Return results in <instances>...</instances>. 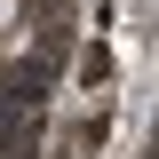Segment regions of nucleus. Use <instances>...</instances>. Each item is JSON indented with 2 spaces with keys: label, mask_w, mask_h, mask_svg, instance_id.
<instances>
[{
  "label": "nucleus",
  "mask_w": 159,
  "mask_h": 159,
  "mask_svg": "<svg viewBox=\"0 0 159 159\" xmlns=\"http://www.w3.org/2000/svg\"><path fill=\"white\" fill-rule=\"evenodd\" d=\"M8 24H16V0H0V32H8Z\"/></svg>",
  "instance_id": "nucleus-1"
}]
</instances>
